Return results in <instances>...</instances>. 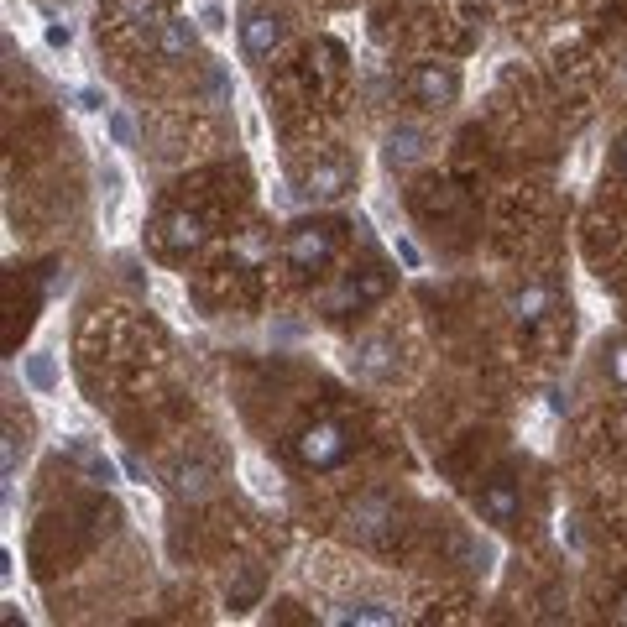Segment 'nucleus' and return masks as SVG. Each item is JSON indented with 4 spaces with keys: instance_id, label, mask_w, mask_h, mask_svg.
<instances>
[{
    "instance_id": "f257e3e1",
    "label": "nucleus",
    "mask_w": 627,
    "mask_h": 627,
    "mask_svg": "<svg viewBox=\"0 0 627 627\" xmlns=\"http://www.w3.org/2000/svg\"><path fill=\"white\" fill-rule=\"evenodd\" d=\"M356 450V439L345 424H335V418H319V424H309L304 434L293 439V455H298V466H309V471H335L345 466Z\"/></svg>"
},
{
    "instance_id": "f03ea898",
    "label": "nucleus",
    "mask_w": 627,
    "mask_h": 627,
    "mask_svg": "<svg viewBox=\"0 0 627 627\" xmlns=\"http://www.w3.org/2000/svg\"><path fill=\"white\" fill-rule=\"evenodd\" d=\"M283 257L293 272H324L335 262V225H319V220H304L288 230L283 241Z\"/></svg>"
},
{
    "instance_id": "7ed1b4c3",
    "label": "nucleus",
    "mask_w": 627,
    "mask_h": 627,
    "mask_svg": "<svg viewBox=\"0 0 627 627\" xmlns=\"http://www.w3.org/2000/svg\"><path fill=\"white\" fill-rule=\"evenodd\" d=\"M387 288H392V277H387L382 267H361L356 277H345L340 293H335L324 309H330V314H351V309H366V304H382Z\"/></svg>"
},
{
    "instance_id": "20e7f679",
    "label": "nucleus",
    "mask_w": 627,
    "mask_h": 627,
    "mask_svg": "<svg viewBox=\"0 0 627 627\" xmlns=\"http://www.w3.org/2000/svg\"><path fill=\"white\" fill-rule=\"evenodd\" d=\"M283 16L277 11H267V6H251L246 16H241V48H246V58H272L277 48H283Z\"/></svg>"
},
{
    "instance_id": "39448f33",
    "label": "nucleus",
    "mask_w": 627,
    "mask_h": 627,
    "mask_svg": "<svg viewBox=\"0 0 627 627\" xmlns=\"http://www.w3.org/2000/svg\"><path fill=\"white\" fill-rule=\"evenodd\" d=\"M408 89H413V100H418V105L439 110V105H450V100L460 95V79H455V68H450V63H418V68H413V79H408Z\"/></svg>"
},
{
    "instance_id": "423d86ee",
    "label": "nucleus",
    "mask_w": 627,
    "mask_h": 627,
    "mask_svg": "<svg viewBox=\"0 0 627 627\" xmlns=\"http://www.w3.org/2000/svg\"><path fill=\"white\" fill-rule=\"evenodd\" d=\"M351 183H356V168H351V162H314V168L304 173V199L335 204V199L351 194Z\"/></svg>"
},
{
    "instance_id": "0eeeda50",
    "label": "nucleus",
    "mask_w": 627,
    "mask_h": 627,
    "mask_svg": "<svg viewBox=\"0 0 627 627\" xmlns=\"http://www.w3.org/2000/svg\"><path fill=\"white\" fill-rule=\"evenodd\" d=\"M476 507H481V518H486V523L513 528V523L523 518V492H518V486L507 481V476H497V481H486V486H481Z\"/></svg>"
},
{
    "instance_id": "6e6552de",
    "label": "nucleus",
    "mask_w": 627,
    "mask_h": 627,
    "mask_svg": "<svg viewBox=\"0 0 627 627\" xmlns=\"http://www.w3.org/2000/svg\"><path fill=\"white\" fill-rule=\"evenodd\" d=\"M157 241H162V251H173V257H183V251H199V246H204V220L189 215V209H173V215H162Z\"/></svg>"
},
{
    "instance_id": "1a4fd4ad",
    "label": "nucleus",
    "mask_w": 627,
    "mask_h": 627,
    "mask_svg": "<svg viewBox=\"0 0 627 627\" xmlns=\"http://www.w3.org/2000/svg\"><path fill=\"white\" fill-rule=\"evenodd\" d=\"M392 518H398V513H392L387 497H361V502L351 507V533H356V539H371V544H377Z\"/></svg>"
},
{
    "instance_id": "9d476101",
    "label": "nucleus",
    "mask_w": 627,
    "mask_h": 627,
    "mask_svg": "<svg viewBox=\"0 0 627 627\" xmlns=\"http://www.w3.org/2000/svg\"><path fill=\"white\" fill-rule=\"evenodd\" d=\"M351 366L361 371V377L382 382V377H392V371H398V345H392V340H361L356 356H351Z\"/></svg>"
},
{
    "instance_id": "9b49d317",
    "label": "nucleus",
    "mask_w": 627,
    "mask_h": 627,
    "mask_svg": "<svg viewBox=\"0 0 627 627\" xmlns=\"http://www.w3.org/2000/svg\"><path fill=\"white\" fill-rule=\"evenodd\" d=\"M194 42H199L194 21L189 16H168V21H162V32H157V53L168 58V63H183V58L194 53Z\"/></svg>"
},
{
    "instance_id": "f8f14e48",
    "label": "nucleus",
    "mask_w": 627,
    "mask_h": 627,
    "mask_svg": "<svg viewBox=\"0 0 627 627\" xmlns=\"http://www.w3.org/2000/svg\"><path fill=\"white\" fill-rule=\"evenodd\" d=\"M424 162V131L418 126H398L387 136V168L392 173H408V168H418Z\"/></svg>"
},
{
    "instance_id": "ddd939ff",
    "label": "nucleus",
    "mask_w": 627,
    "mask_h": 627,
    "mask_svg": "<svg viewBox=\"0 0 627 627\" xmlns=\"http://www.w3.org/2000/svg\"><path fill=\"white\" fill-rule=\"evenodd\" d=\"M68 460L89 476V481H100V486H110L115 481V460L105 455V450H95L89 439H68Z\"/></svg>"
},
{
    "instance_id": "4468645a",
    "label": "nucleus",
    "mask_w": 627,
    "mask_h": 627,
    "mask_svg": "<svg viewBox=\"0 0 627 627\" xmlns=\"http://www.w3.org/2000/svg\"><path fill=\"white\" fill-rule=\"evenodd\" d=\"M209 492H215V471L204 466V460H189V466L173 471V497L183 502H204Z\"/></svg>"
},
{
    "instance_id": "2eb2a0df",
    "label": "nucleus",
    "mask_w": 627,
    "mask_h": 627,
    "mask_svg": "<svg viewBox=\"0 0 627 627\" xmlns=\"http://www.w3.org/2000/svg\"><path fill=\"white\" fill-rule=\"evenodd\" d=\"M507 309H513V319L523 324V330H533V324H539V319L549 314V293H544L539 283H528V288H518V293H513V304H507Z\"/></svg>"
},
{
    "instance_id": "dca6fc26",
    "label": "nucleus",
    "mask_w": 627,
    "mask_h": 627,
    "mask_svg": "<svg viewBox=\"0 0 627 627\" xmlns=\"http://www.w3.org/2000/svg\"><path fill=\"white\" fill-rule=\"evenodd\" d=\"M340 622H398V612H392V607H382V601H356V607L351 612H340Z\"/></svg>"
},
{
    "instance_id": "f3484780",
    "label": "nucleus",
    "mask_w": 627,
    "mask_h": 627,
    "mask_svg": "<svg viewBox=\"0 0 627 627\" xmlns=\"http://www.w3.org/2000/svg\"><path fill=\"white\" fill-rule=\"evenodd\" d=\"M607 377H612L617 387H627V340H612V345H607Z\"/></svg>"
},
{
    "instance_id": "a211bd4d",
    "label": "nucleus",
    "mask_w": 627,
    "mask_h": 627,
    "mask_svg": "<svg viewBox=\"0 0 627 627\" xmlns=\"http://www.w3.org/2000/svg\"><path fill=\"white\" fill-rule=\"evenodd\" d=\"M27 377H32V387L48 392V387L58 382V371H53V361H48V356H32V361H27Z\"/></svg>"
},
{
    "instance_id": "6ab92c4d",
    "label": "nucleus",
    "mask_w": 627,
    "mask_h": 627,
    "mask_svg": "<svg viewBox=\"0 0 627 627\" xmlns=\"http://www.w3.org/2000/svg\"><path fill=\"white\" fill-rule=\"evenodd\" d=\"M110 136H115V147H136V126L126 121L121 110H110Z\"/></svg>"
},
{
    "instance_id": "aec40b11",
    "label": "nucleus",
    "mask_w": 627,
    "mask_h": 627,
    "mask_svg": "<svg viewBox=\"0 0 627 627\" xmlns=\"http://www.w3.org/2000/svg\"><path fill=\"white\" fill-rule=\"evenodd\" d=\"M74 32H68V21H48V48H68Z\"/></svg>"
},
{
    "instance_id": "412c9836",
    "label": "nucleus",
    "mask_w": 627,
    "mask_h": 627,
    "mask_svg": "<svg viewBox=\"0 0 627 627\" xmlns=\"http://www.w3.org/2000/svg\"><path fill=\"white\" fill-rule=\"evenodd\" d=\"M398 262H403L408 272H418V262H424V257H418V246H413V241H398Z\"/></svg>"
},
{
    "instance_id": "4be33fe9",
    "label": "nucleus",
    "mask_w": 627,
    "mask_h": 627,
    "mask_svg": "<svg viewBox=\"0 0 627 627\" xmlns=\"http://www.w3.org/2000/svg\"><path fill=\"white\" fill-rule=\"evenodd\" d=\"M204 27H209V32H225V11L215 6V0L204 6Z\"/></svg>"
},
{
    "instance_id": "5701e85b",
    "label": "nucleus",
    "mask_w": 627,
    "mask_h": 627,
    "mask_svg": "<svg viewBox=\"0 0 627 627\" xmlns=\"http://www.w3.org/2000/svg\"><path fill=\"white\" fill-rule=\"evenodd\" d=\"M79 110H105V95L100 89H79Z\"/></svg>"
},
{
    "instance_id": "b1692460",
    "label": "nucleus",
    "mask_w": 627,
    "mask_h": 627,
    "mask_svg": "<svg viewBox=\"0 0 627 627\" xmlns=\"http://www.w3.org/2000/svg\"><path fill=\"white\" fill-rule=\"evenodd\" d=\"M0 466H6V476H16V429H6V460Z\"/></svg>"
},
{
    "instance_id": "393cba45",
    "label": "nucleus",
    "mask_w": 627,
    "mask_h": 627,
    "mask_svg": "<svg viewBox=\"0 0 627 627\" xmlns=\"http://www.w3.org/2000/svg\"><path fill=\"white\" fill-rule=\"evenodd\" d=\"M121 471H126V476H131V481H147V466H142V460H131V455H126V460H121Z\"/></svg>"
},
{
    "instance_id": "a878e982",
    "label": "nucleus",
    "mask_w": 627,
    "mask_h": 627,
    "mask_svg": "<svg viewBox=\"0 0 627 627\" xmlns=\"http://www.w3.org/2000/svg\"><path fill=\"white\" fill-rule=\"evenodd\" d=\"M622 168H627V147H622Z\"/></svg>"
}]
</instances>
